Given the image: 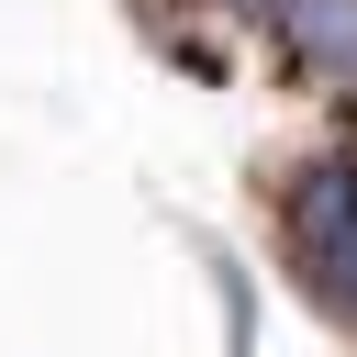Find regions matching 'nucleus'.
<instances>
[{
    "mask_svg": "<svg viewBox=\"0 0 357 357\" xmlns=\"http://www.w3.org/2000/svg\"><path fill=\"white\" fill-rule=\"evenodd\" d=\"M268 212H279V257H290L301 301H312L324 324L357 335V156H312V167H290Z\"/></svg>",
    "mask_w": 357,
    "mask_h": 357,
    "instance_id": "1",
    "label": "nucleus"
}]
</instances>
